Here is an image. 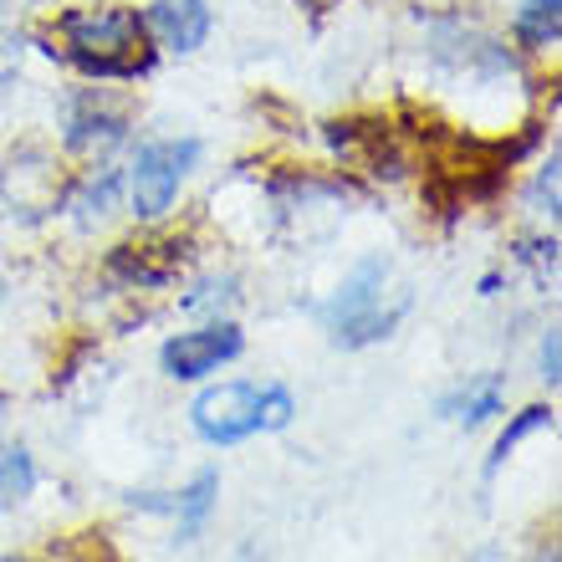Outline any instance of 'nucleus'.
Returning <instances> with one entry per match:
<instances>
[{
    "mask_svg": "<svg viewBox=\"0 0 562 562\" xmlns=\"http://www.w3.org/2000/svg\"><path fill=\"white\" fill-rule=\"evenodd\" d=\"M0 302H5V281H0Z\"/></svg>",
    "mask_w": 562,
    "mask_h": 562,
    "instance_id": "obj_18",
    "label": "nucleus"
},
{
    "mask_svg": "<svg viewBox=\"0 0 562 562\" xmlns=\"http://www.w3.org/2000/svg\"><path fill=\"white\" fill-rule=\"evenodd\" d=\"M42 46L82 82H138L159 57L144 36L138 5H113V0L57 11L42 31Z\"/></svg>",
    "mask_w": 562,
    "mask_h": 562,
    "instance_id": "obj_1",
    "label": "nucleus"
},
{
    "mask_svg": "<svg viewBox=\"0 0 562 562\" xmlns=\"http://www.w3.org/2000/svg\"><path fill=\"white\" fill-rule=\"evenodd\" d=\"M502 292V277H496V271H491V277H481V296H496Z\"/></svg>",
    "mask_w": 562,
    "mask_h": 562,
    "instance_id": "obj_17",
    "label": "nucleus"
},
{
    "mask_svg": "<svg viewBox=\"0 0 562 562\" xmlns=\"http://www.w3.org/2000/svg\"><path fill=\"white\" fill-rule=\"evenodd\" d=\"M205 164V138L200 134H159L134 144L123 164V205L138 225H164L179 210V194Z\"/></svg>",
    "mask_w": 562,
    "mask_h": 562,
    "instance_id": "obj_3",
    "label": "nucleus"
},
{
    "mask_svg": "<svg viewBox=\"0 0 562 562\" xmlns=\"http://www.w3.org/2000/svg\"><path fill=\"white\" fill-rule=\"evenodd\" d=\"M221 302H236V277H205L184 296V312H200V307H221Z\"/></svg>",
    "mask_w": 562,
    "mask_h": 562,
    "instance_id": "obj_15",
    "label": "nucleus"
},
{
    "mask_svg": "<svg viewBox=\"0 0 562 562\" xmlns=\"http://www.w3.org/2000/svg\"><path fill=\"white\" fill-rule=\"evenodd\" d=\"M506 36H512V52L517 57H558L562 42V0H517L512 15H506Z\"/></svg>",
    "mask_w": 562,
    "mask_h": 562,
    "instance_id": "obj_10",
    "label": "nucleus"
},
{
    "mask_svg": "<svg viewBox=\"0 0 562 562\" xmlns=\"http://www.w3.org/2000/svg\"><path fill=\"white\" fill-rule=\"evenodd\" d=\"M537 373H542V384L548 389H558V327H548L542 333V342H537Z\"/></svg>",
    "mask_w": 562,
    "mask_h": 562,
    "instance_id": "obj_16",
    "label": "nucleus"
},
{
    "mask_svg": "<svg viewBox=\"0 0 562 562\" xmlns=\"http://www.w3.org/2000/svg\"><path fill=\"white\" fill-rule=\"evenodd\" d=\"M215 502H221V471H200L179 496H159V491L134 496V506H144V512H169L175 517L179 542H194L205 532V521L215 517Z\"/></svg>",
    "mask_w": 562,
    "mask_h": 562,
    "instance_id": "obj_9",
    "label": "nucleus"
},
{
    "mask_svg": "<svg viewBox=\"0 0 562 562\" xmlns=\"http://www.w3.org/2000/svg\"><path fill=\"white\" fill-rule=\"evenodd\" d=\"M296 419V400L286 384H210L190 404V425L205 445H240L251 435H277Z\"/></svg>",
    "mask_w": 562,
    "mask_h": 562,
    "instance_id": "obj_4",
    "label": "nucleus"
},
{
    "mask_svg": "<svg viewBox=\"0 0 562 562\" xmlns=\"http://www.w3.org/2000/svg\"><path fill=\"white\" fill-rule=\"evenodd\" d=\"M240 353H246V333H240L231 317H210V323L164 338L159 369L169 373L175 384H200L210 373H221L225 363H236Z\"/></svg>",
    "mask_w": 562,
    "mask_h": 562,
    "instance_id": "obj_6",
    "label": "nucleus"
},
{
    "mask_svg": "<svg viewBox=\"0 0 562 562\" xmlns=\"http://www.w3.org/2000/svg\"><path fill=\"white\" fill-rule=\"evenodd\" d=\"M562 154L558 148H548V159L532 169V179H527V194H521V205H527V215H532L537 225H548V231H558V210H562Z\"/></svg>",
    "mask_w": 562,
    "mask_h": 562,
    "instance_id": "obj_12",
    "label": "nucleus"
},
{
    "mask_svg": "<svg viewBox=\"0 0 562 562\" xmlns=\"http://www.w3.org/2000/svg\"><path fill=\"white\" fill-rule=\"evenodd\" d=\"M36 491V460L26 445H0V512L21 506Z\"/></svg>",
    "mask_w": 562,
    "mask_h": 562,
    "instance_id": "obj_13",
    "label": "nucleus"
},
{
    "mask_svg": "<svg viewBox=\"0 0 562 562\" xmlns=\"http://www.w3.org/2000/svg\"><path fill=\"white\" fill-rule=\"evenodd\" d=\"M113 210H123V164H82V175L61 184L57 215H72L77 225H98Z\"/></svg>",
    "mask_w": 562,
    "mask_h": 562,
    "instance_id": "obj_8",
    "label": "nucleus"
},
{
    "mask_svg": "<svg viewBox=\"0 0 562 562\" xmlns=\"http://www.w3.org/2000/svg\"><path fill=\"white\" fill-rule=\"evenodd\" d=\"M415 307V296L394 286V261L384 251L358 256L353 267L342 271V281L327 292V302L317 307V323L327 327V338L338 348H369L384 342L394 327L404 323V312Z\"/></svg>",
    "mask_w": 562,
    "mask_h": 562,
    "instance_id": "obj_2",
    "label": "nucleus"
},
{
    "mask_svg": "<svg viewBox=\"0 0 562 562\" xmlns=\"http://www.w3.org/2000/svg\"><path fill=\"white\" fill-rule=\"evenodd\" d=\"M537 429H552V404H532V409H521L512 425L496 435V450H491V465H486V475H496L512 460V450H517L527 435H537Z\"/></svg>",
    "mask_w": 562,
    "mask_h": 562,
    "instance_id": "obj_14",
    "label": "nucleus"
},
{
    "mask_svg": "<svg viewBox=\"0 0 562 562\" xmlns=\"http://www.w3.org/2000/svg\"><path fill=\"white\" fill-rule=\"evenodd\" d=\"M548 562H558V552H552V558H548Z\"/></svg>",
    "mask_w": 562,
    "mask_h": 562,
    "instance_id": "obj_19",
    "label": "nucleus"
},
{
    "mask_svg": "<svg viewBox=\"0 0 562 562\" xmlns=\"http://www.w3.org/2000/svg\"><path fill=\"white\" fill-rule=\"evenodd\" d=\"M138 21H144V36L159 57H194L215 36V5L210 0H144Z\"/></svg>",
    "mask_w": 562,
    "mask_h": 562,
    "instance_id": "obj_7",
    "label": "nucleus"
},
{
    "mask_svg": "<svg viewBox=\"0 0 562 562\" xmlns=\"http://www.w3.org/2000/svg\"><path fill=\"white\" fill-rule=\"evenodd\" d=\"M502 409H506L502 373H475V379H465L456 394H445V400H440V415L456 419V425H465V429L486 425V419H496Z\"/></svg>",
    "mask_w": 562,
    "mask_h": 562,
    "instance_id": "obj_11",
    "label": "nucleus"
},
{
    "mask_svg": "<svg viewBox=\"0 0 562 562\" xmlns=\"http://www.w3.org/2000/svg\"><path fill=\"white\" fill-rule=\"evenodd\" d=\"M61 154L77 164H108L134 144V113L113 98V82H82L61 98Z\"/></svg>",
    "mask_w": 562,
    "mask_h": 562,
    "instance_id": "obj_5",
    "label": "nucleus"
}]
</instances>
